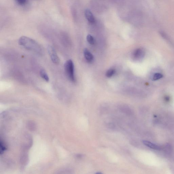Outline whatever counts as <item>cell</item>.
<instances>
[{
	"instance_id": "obj_9",
	"label": "cell",
	"mask_w": 174,
	"mask_h": 174,
	"mask_svg": "<svg viewBox=\"0 0 174 174\" xmlns=\"http://www.w3.org/2000/svg\"><path fill=\"white\" fill-rule=\"evenodd\" d=\"M115 73V70L113 68H111V69L108 70L106 73V76L108 78H110L113 76L114 74Z\"/></svg>"
},
{
	"instance_id": "obj_13",
	"label": "cell",
	"mask_w": 174,
	"mask_h": 174,
	"mask_svg": "<svg viewBox=\"0 0 174 174\" xmlns=\"http://www.w3.org/2000/svg\"><path fill=\"white\" fill-rule=\"evenodd\" d=\"M96 174H102V173L101 172H97Z\"/></svg>"
},
{
	"instance_id": "obj_7",
	"label": "cell",
	"mask_w": 174,
	"mask_h": 174,
	"mask_svg": "<svg viewBox=\"0 0 174 174\" xmlns=\"http://www.w3.org/2000/svg\"><path fill=\"white\" fill-rule=\"evenodd\" d=\"M84 55L85 59L88 62H92L94 59L92 54L87 49L84 50Z\"/></svg>"
},
{
	"instance_id": "obj_1",
	"label": "cell",
	"mask_w": 174,
	"mask_h": 174,
	"mask_svg": "<svg viewBox=\"0 0 174 174\" xmlns=\"http://www.w3.org/2000/svg\"><path fill=\"white\" fill-rule=\"evenodd\" d=\"M20 45L28 50L41 55L43 53V50L38 42L35 40L26 36H22L19 40Z\"/></svg>"
},
{
	"instance_id": "obj_6",
	"label": "cell",
	"mask_w": 174,
	"mask_h": 174,
	"mask_svg": "<svg viewBox=\"0 0 174 174\" xmlns=\"http://www.w3.org/2000/svg\"><path fill=\"white\" fill-rule=\"evenodd\" d=\"M143 144L146 146L149 147L151 149L154 150H159L161 149V148L159 145L152 143L149 141L144 140L142 141Z\"/></svg>"
},
{
	"instance_id": "obj_2",
	"label": "cell",
	"mask_w": 174,
	"mask_h": 174,
	"mask_svg": "<svg viewBox=\"0 0 174 174\" xmlns=\"http://www.w3.org/2000/svg\"><path fill=\"white\" fill-rule=\"evenodd\" d=\"M64 69L68 79L71 82H75L76 79L74 72V65L72 60H68L65 63Z\"/></svg>"
},
{
	"instance_id": "obj_4",
	"label": "cell",
	"mask_w": 174,
	"mask_h": 174,
	"mask_svg": "<svg viewBox=\"0 0 174 174\" xmlns=\"http://www.w3.org/2000/svg\"><path fill=\"white\" fill-rule=\"evenodd\" d=\"M85 15L88 21L91 24L94 23L95 19L93 13L88 9H86L85 11Z\"/></svg>"
},
{
	"instance_id": "obj_11",
	"label": "cell",
	"mask_w": 174,
	"mask_h": 174,
	"mask_svg": "<svg viewBox=\"0 0 174 174\" xmlns=\"http://www.w3.org/2000/svg\"><path fill=\"white\" fill-rule=\"evenodd\" d=\"M163 76L162 74L160 73H156L154 75L153 77V80H158L162 77Z\"/></svg>"
},
{
	"instance_id": "obj_12",
	"label": "cell",
	"mask_w": 174,
	"mask_h": 174,
	"mask_svg": "<svg viewBox=\"0 0 174 174\" xmlns=\"http://www.w3.org/2000/svg\"><path fill=\"white\" fill-rule=\"evenodd\" d=\"M15 1L19 5H24L26 3L27 0H15Z\"/></svg>"
},
{
	"instance_id": "obj_8",
	"label": "cell",
	"mask_w": 174,
	"mask_h": 174,
	"mask_svg": "<svg viewBox=\"0 0 174 174\" xmlns=\"http://www.w3.org/2000/svg\"><path fill=\"white\" fill-rule=\"evenodd\" d=\"M40 75L41 78L46 82H48L49 81V78L46 71L44 69H42L40 71Z\"/></svg>"
},
{
	"instance_id": "obj_5",
	"label": "cell",
	"mask_w": 174,
	"mask_h": 174,
	"mask_svg": "<svg viewBox=\"0 0 174 174\" xmlns=\"http://www.w3.org/2000/svg\"><path fill=\"white\" fill-rule=\"evenodd\" d=\"M144 55V51L141 49H137L134 51L133 54L134 58L136 59H141L143 57Z\"/></svg>"
},
{
	"instance_id": "obj_10",
	"label": "cell",
	"mask_w": 174,
	"mask_h": 174,
	"mask_svg": "<svg viewBox=\"0 0 174 174\" xmlns=\"http://www.w3.org/2000/svg\"><path fill=\"white\" fill-rule=\"evenodd\" d=\"M87 42L90 44L93 45L95 44V40L93 37L90 35H87Z\"/></svg>"
},
{
	"instance_id": "obj_3",
	"label": "cell",
	"mask_w": 174,
	"mask_h": 174,
	"mask_svg": "<svg viewBox=\"0 0 174 174\" xmlns=\"http://www.w3.org/2000/svg\"><path fill=\"white\" fill-rule=\"evenodd\" d=\"M47 49L51 61L54 64H59L60 62V59L55 48L51 45H48L47 47Z\"/></svg>"
}]
</instances>
